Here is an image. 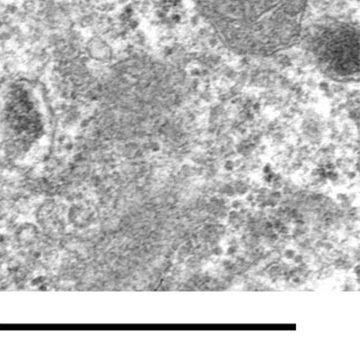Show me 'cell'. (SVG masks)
<instances>
[{
    "mask_svg": "<svg viewBox=\"0 0 360 360\" xmlns=\"http://www.w3.org/2000/svg\"><path fill=\"white\" fill-rule=\"evenodd\" d=\"M326 179H328L330 181H333V182H335V181L339 180V174H338L336 172H334V169H333V171H327Z\"/></svg>",
    "mask_w": 360,
    "mask_h": 360,
    "instance_id": "3",
    "label": "cell"
},
{
    "mask_svg": "<svg viewBox=\"0 0 360 360\" xmlns=\"http://www.w3.org/2000/svg\"><path fill=\"white\" fill-rule=\"evenodd\" d=\"M308 49L321 70L332 78L350 80L359 72V34L350 22L327 21L308 34Z\"/></svg>",
    "mask_w": 360,
    "mask_h": 360,
    "instance_id": "2",
    "label": "cell"
},
{
    "mask_svg": "<svg viewBox=\"0 0 360 360\" xmlns=\"http://www.w3.org/2000/svg\"><path fill=\"white\" fill-rule=\"evenodd\" d=\"M274 177H275V174L271 172L269 174H264V181H266V184H274Z\"/></svg>",
    "mask_w": 360,
    "mask_h": 360,
    "instance_id": "6",
    "label": "cell"
},
{
    "mask_svg": "<svg viewBox=\"0 0 360 360\" xmlns=\"http://www.w3.org/2000/svg\"><path fill=\"white\" fill-rule=\"evenodd\" d=\"M236 191H237V193H239V195H245V193H248V186H245L244 184H239L238 186H236Z\"/></svg>",
    "mask_w": 360,
    "mask_h": 360,
    "instance_id": "4",
    "label": "cell"
},
{
    "mask_svg": "<svg viewBox=\"0 0 360 360\" xmlns=\"http://www.w3.org/2000/svg\"><path fill=\"white\" fill-rule=\"evenodd\" d=\"M293 261L295 264H301V263L303 262L302 255H300V254H295L293 257Z\"/></svg>",
    "mask_w": 360,
    "mask_h": 360,
    "instance_id": "8",
    "label": "cell"
},
{
    "mask_svg": "<svg viewBox=\"0 0 360 360\" xmlns=\"http://www.w3.org/2000/svg\"><path fill=\"white\" fill-rule=\"evenodd\" d=\"M338 199L341 200V202H345V200L348 199V197H347V195H345V193H339V195H338Z\"/></svg>",
    "mask_w": 360,
    "mask_h": 360,
    "instance_id": "15",
    "label": "cell"
},
{
    "mask_svg": "<svg viewBox=\"0 0 360 360\" xmlns=\"http://www.w3.org/2000/svg\"><path fill=\"white\" fill-rule=\"evenodd\" d=\"M224 168H226V171H233L235 165H233V162H226V164H224Z\"/></svg>",
    "mask_w": 360,
    "mask_h": 360,
    "instance_id": "12",
    "label": "cell"
},
{
    "mask_svg": "<svg viewBox=\"0 0 360 360\" xmlns=\"http://www.w3.org/2000/svg\"><path fill=\"white\" fill-rule=\"evenodd\" d=\"M248 202H253V200H254V195H248Z\"/></svg>",
    "mask_w": 360,
    "mask_h": 360,
    "instance_id": "18",
    "label": "cell"
},
{
    "mask_svg": "<svg viewBox=\"0 0 360 360\" xmlns=\"http://www.w3.org/2000/svg\"><path fill=\"white\" fill-rule=\"evenodd\" d=\"M214 255L215 257H221L223 254V248H215L213 250Z\"/></svg>",
    "mask_w": 360,
    "mask_h": 360,
    "instance_id": "13",
    "label": "cell"
},
{
    "mask_svg": "<svg viewBox=\"0 0 360 360\" xmlns=\"http://www.w3.org/2000/svg\"><path fill=\"white\" fill-rule=\"evenodd\" d=\"M238 213H237V212H231V213H230V219H238Z\"/></svg>",
    "mask_w": 360,
    "mask_h": 360,
    "instance_id": "16",
    "label": "cell"
},
{
    "mask_svg": "<svg viewBox=\"0 0 360 360\" xmlns=\"http://www.w3.org/2000/svg\"><path fill=\"white\" fill-rule=\"evenodd\" d=\"M271 166L270 165H266L264 168H263V173H264V174H269V173H271Z\"/></svg>",
    "mask_w": 360,
    "mask_h": 360,
    "instance_id": "14",
    "label": "cell"
},
{
    "mask_svg": "<svg viewBox=\"0 0 360 360\" xmlns=\"http://www.w3.org/2000/svg\"><path fill=\"white\" fill-rule=\"evenodd\" d=\"M270 198L276 199V200H279V199L281 198V191H274V193H271V195H270Z\"/></svg>",
    "mask_w": 360,
    "mask_h": 360,
    "instance_id": "10",
    "label": "cell"
},
{
    "mask_svg": "<svg viewBox=\"0 0 360 360\" xmlns=\"http://www.w3.org/2000/svg\"><path fill=\"white\" fill-rule=\"evenodd\" d=\"M348 177L349 179H351V180H354V177H356V173H354V172H351V173H349Z\"/></svg>",
    "mask_w": 360,
    "mask_h": 360,
    "instance_id": "17",
    "label": "cell"
},
{
    "mask_svg": "<svg viewBox=\"0 0 360 360\" xmlns=\"http://www.w3.org/2000/svg\"><path fill=\"white\" fill-rule=\"evenodd\" d=\"M295 252L293 250H285V257L288 259H293L294 255H295Z\"/></svg>",
    "mask_w": 360,
    "mask_h": 360,
    "instance_id": "7",
    "label": "cell"
},
{
    "mask_svg": "<svg viewBox=\"0 0 360 360\" xmlns=\"http://www.w3.org/2000/svg\"><path fill=\"white\" fill-rule=\"evenodd\" d=\"M232 210H235V211H239L243 208V202L241 200H233L231 204Z\"/></svg>",
    "mask_w": 360,
    "mask_h": 360,
    "instance_id": "5",
    "label": "cell"
},
{
    "mask_svg": "<svg viewBox=\"0 0 360 360\" xmlns=\"http://www.w3.org/2000/svg\"><path fill=\"white\" fill-rule=\"evenodd\" d=\"M354 272H356V275L358 276V272H359V266H356V268H354Z\"/></svg>",
    "mask_w": 360,
    "mask_h": 360,
    "instance_id": "19",
    "label": "cell"
},
{
    "mask_svg": "<svg viewBox=\"0 0 360 360\" xmlns=\"http://www.w3.org/2000/svg\"><path fill=\"white\" fill-rule=\"evenodd\" d=\"M221 43L238 56L268 58L299 43L309 0H195Z\"/></svg>",
    "mask_w": 360,
    "mask_h": 360,
    "instance_id": "1",
    "label": "cell"
},
{
    "mask_svg": "<svg viewBox=\"0 0 360 360\" xmlns=\"http://www.w3.org/2000/svg\"><path fill=\"white\" fill-rule=\"evenodd\" d=\"M237 253V246H230L229 248H228V252H226V254L228 255H235V254Z\"/></svg>",
    "mask_w": 360,
    "mask_h": 360,
    "instance_id": "11",
    "label": "cell"
},
{
    "mask_svg": "<svg viewBox=\"0 0 360 360\" xmlns=\"http://www.w3.org/2000/svg\"><path fill=\"white\" fill-rule=\"evenodd\" d=\"M266 205L270 206V207H276L278 205V200H276V199L269 198L268 200H266Z\"/></svg>",
    "mask_w": 360,
    "mask_h": 360,
    "instance_id": "9",
    "label": "cell"
}]
</instances>
